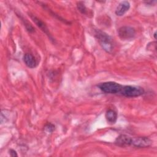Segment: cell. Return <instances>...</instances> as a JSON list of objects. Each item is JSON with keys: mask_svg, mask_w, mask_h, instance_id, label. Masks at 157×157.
<instances>
[{"mask_svg": "<svg viewBox=\"0 0 157 157\" xmlns=\"http://www.w3.org/2000/svg\"><path fill=\"white\" fill-rule=\"evenodd\" d=\"M144 92V89L139 86L123 85L120 94L126 97L134 98L142 95Z\"/></svg>", "mask_w": 157, "mask_h": 157, "instance_id": "cell-3", "label": "cell"}, {"mask_svg": "<svg viewBox=\"0 0 157 157\" xmlns=\"http://www.w3.org/2000/svg\"><path fill=\"white\" fill-rule=\"evenodd\" d=\"M131 138L132 137L128 135L121 134L116 138L115 143L119 146H129L131 145Z\"/></svg>", "mask_w": 157, "mask_h": 157, "instance_id": "cell-8", "label": "cell"}, {"mask_svg": "<svg viewBox=\"0 0 157 157\" xmlns=\"http://www.w3.org/2000/svg\"><path fill=\"white\" fill-rule=\"evenodd\" d=\"M55 129V126L52 123H48L44 127V131L47 133H52Z\"/></svg>", "mask_w": 157, "mask_h": 157, "instance_id": "cell-12", "label": "cell"}, {"mask_svg": "<svg viewBox=\"0 0 157 157\" xmlns=\"http://www.w3.org/2000/svg\"><path fill=\"white\" fill-rule=\"evenodd\" d=\"M9 154L11 156H13V157H15V156H18V155H17V151L15 150H13V149H10L9 150Z\"/></svg>", "mask_w": 157, "mask_h": 157, "instance_id": "cell-13", "label": "cell"}, {"mask_svg": "<svg viewBox=\"0 0 157 157\" xmlns=\"http://www.w3.org/2000/svg\"><path fill=\"white\" fill-rule=\"evenodd\" d=\"M105 117L106 118L107 121L111 124H115L117 121V112L112 109H109L108 110H107L105 115Z\"/></svg>", "mask_w": 157, "mask_h": 157, "instance_id": "cell-10", "label": "cell"}, {"mask_svg": "<svg viewBox=\"0 0 157 157\" xmlns=\"http://www.w3.org/2000/svg\"><path fill=\"white\" fill-rule=\"evenodd\" d=\"M98 87L105 93L120 94L123 85L115 82H105L98 84Z\"/></svg>", "mask_w": 157, "mask_h": 157, "instance_id": "cell-2", "label": "cell"}, {"mask_svg": "<svg viewBox=\"0 0 157 157\" xmlns=\"http://www.w3.org/2000/svg\"><path fill=\"white\" fill-rule=\"evenodd\" d=\"M118 35L122 40H131L136 35L135 29L129 26H123L118 30Z\"/></svg>", "mask_w": 157, "mask_h": 157, "instance_id": "cell-4", "label": "cell"}, {"mask_svg": "<svg viewBox=\"0 0 157 157\" xmlns=\"http://www.w3.org/2000/svg\"><path fill=\"white\" fill-rule=\"evenodd\" d=\"M23 61L25 64L29 68H35L38 65L35 57L31 53H25L23 56Z\"/></svg>", "mask_w": 157, "mask_h": 157, "instance_id": "cell-6", "label": "cell"}, {"mask_svg": "<svg viewBox=\"0 0 157 157\" xmlns=\"http://www.w3.org/2000/svg\"><path fill=\"white\" fill-rule=\"evenodd\" d=\"M130 9V3L127 1L121 2L116 8L115 14L117 16H123Z\"/></svg>", "mask_w": 157, "mask_h": 157, "instance_id": "cell-7", "label": "cell"}, {"mask_svg": "<svg viewBox=\"0 0 157 157\" xmlns=\"http://www.w3.org/2000/svg\"><path fill=\"white\" fill-rule=\"evenodd\" d=\"M156 31H155V32L154 33V34H153V36H154V38H155V39H156Z\"/></svg>", "mask_w": 157, "mask_h": 157, "instance_id": "cell-14", "label": "cell"}, {"mask_svg": "<svg viewBox=\"0 0 157 157\" xmlns=\"http://www.w3.org/2000/svg\"><path fill=\"white\" fill-rule=\"evenodd\" d=\"M151 144V140L147 137H136L131 138V145L136 147H147L150 146Z\"/></svg>", "mask_w": 157, "mask_h": 157, "instance_id": "cell-5", "label": "cell"}, {"mask_svg": "<svg viewBox=\"0 0 157 157\" xmlns=\"http://www.w3.org/2000/svg\"><path fill=\"white\" fill-rule=\"evenodd\" d=\"M77 7L78 10L82 13V14H86L87 13V8L85 7L84 3L83 2H78L77 4Z\"/></svg>", "mask_w": 157, "mask_h": 157, "instance_id": "cell-11", "label": "cell"}, {"mask_svg": "<svg viewBox=\"0 0 157 157\" xmlns=\"http://www.w3.org/2000/svg\"><path fill=\"white\" fill-rule=\"evenodd\" d=\"M30 16H31V19L33 20V21L35 23V24H36L45 34H46L50 39H53L52 37L51 36H50V33H49V30H48L47 26H46V25H45L42 20H40V19H39L38 18H37L36 16L33 15H31V14L30 15Z\"/></svg>", "mask_w": 157, "mask_h": 157, "instance_id": "cell-9", "label": "cell"}, {"mask_svg": "<svg viewBox=\"0 0 157 157\" xmlns=\"http://www.w3.org/2000/svg\"><path fill=\"white\" fill-rule=\"evenodd\" d=\"M94 36L104 50L107 53L112 52L113 48V41L112 37L109 34L101 30L98 29L96 30Z\"/></svg>", "mask_w": 157, "mask_h": 157, "instance_id": "cell-1", "label": "cell"}]
</instances>
